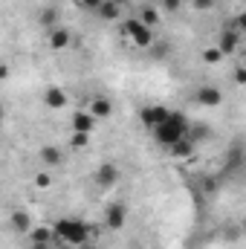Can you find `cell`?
Listing matches in <instances>:
<instances>
[{
    "instance_id": "6da1fadb",
    "label": "cell",
    "mask_w": 246,
    "mask_h": 249,
    "mask_svg": "<svg viewBox=\"0 0 246 249\" xmlns=\"http://www.w3.org/2000/svg\"><path fill=\"white\" fill-rule=\"evenodd\" d=\"M188 127H191V122L185 119L183 113L171 110V116L159 124L157 130H154V136H157V142H159V145H165V148H174L180 139H185V136H188Z\"/></svg>"
},
{
    "instance_id": "7a4b0ae2",
    "label": "cell",
    "mask_w": 246,
    "mask_h": 249,
    "mask_svg": "<svg viewBox=\"0 0 246 249\" xmlns=\"http://www.w3.org/2000/svg\"><path fill=\"white\" fill-rule=\"evenodd\" d=\"M90 235H93V229L78 217H61L55 223V238L70 244V247H84L90 241Z\"/></svg>"
},
{
    "instance_id": "3957f363",
    "label": "cell",
    "mask_w": 246,
    "mask_h": 249,
    "mask_svg": "<svg viewBox=\"0 0 246 249\" xmlns=\"http://www.w3.org/2000/svg\"><path fill=\"white\" fill-rule=\"evenodd\" d=\"M122 35H127L136 47H151L154 44V32H151V26L145 23V20H139V18H133V20H124L122 23Z\"/></svg>"
},
{
    "instance_id": "277c9868",
    "label": "cell",
    "mask_w": 246,
    "mask_h": 249,
    "mask_svg": "<svg viewBox=\"0 0 246 249\" xmlns=\"http://www.w3.org/2000/svg\"><path fill=\"white\" fill-rule=\"evenodd\" d=\"M168 116H171V110L162 107V105H151V107H142V110H139V119H142V124H145L148 130H157Z\"/></svg>"
},
{
    "instance_id": "5b68a950",
    "label": "cell",
    "mask_w": 246,
    "mask_h": 249,
    "mask_svg": "<svg viewBox=\"0 0 246 249\" xmlns=\"http://www.w3.org/2000/svg\"><path fill=\"white\" fill-rule=\"evenodd\" d=\"M96 122H99V119H96L90 110H78L70 124H72V133H93V130H96Z\"/></svg>"
},
{
    "instance_id": "8992f818",
    "label": "cell",
    "mask_w": 246,
    "mask_h": 249,
    "mask_svg": "<svg viewBox=\"0 0 246 249\" xmlns=\"http://www.w3.org/2000/svg\"><path fill=\"white\" fill-rule=\"evenodd\" d=\"M96 183L102 188H113L116 183H119V168L113 165V162H105L99 171H96Z\"/></svg>"
},
{
    "instance_id": "52a82bcc",
    "label": "cell",
    "mask_w": 246,
    "mask_h": 249,
    "mask_svg": "<svg viewBox=\"0 0 246 249\" xmlns=\"http://www.w3.org/2000/svg\"><path fill=\"white\" fill-rule=\"evenodd\" d=\"M197 102H200L203 107H217V105L223 102V93H220L214 84H206V87L197 90Z\"/></svg>"
},
{
    "instance_id": "ba28073f",
    "label": "cell",
    "mask_w": 246,
    "mask_h": 249,
    "mask_svg": "<svg viewBox=\"0 0 246 249\" xmlns=\"http://www.w3.org/2000/svg\"><path fill=\"white\" fill-rule=\"evenodd\" d=\"M105 220H107V226H110V229H122L124 220H127V209H124L122 203H113V206L107 209Z\"/></svg>"
},
{
    "instance_id": "9c48e42d",
    "label": "cell",
    "mask_w": 246,
    "mask_h": 249,
    "mask_svg": "<svg viewBox=\"0 0 246 249\" xmlns=\"http://www.w3.org/2000/svg\"><path fill=\"white\" fill-rule=\"evenodd\" d=\"M90 113H93L96 119H107V116L113 113L110 99H107V96H93V102H90Z\"/></svg>"
},
{
    "instance_id": "30bf717a",
    "label": "cell",
    "mask_w": 246,
    "mask_h": 249,
    "mask_svg": "<svg viewBox=\"0 0 246 249\" xmlns=\"http://www.w3.org/2000/svg\"><path fill=\"white\" fill-rule=\"evenodd\" d=\"M238 29L235 26H226L223 29V35H220V50H223V55H232L235 50H238Z\"/></svg>"
},
{
    "instance_id": "8fae6325",
    "label": "cell",
    "mask_w": 246,
    "mask_h": 249,
    "mask_svg": "<svg viewBox=\"0 0 246 249\" xmlns=\"http://www.w3.org/2000/svg\"><path fill=\"white\" fill-rule=\"evenodd\" d=\"M44 102H47V107H53V110H61L64 105H67V93H64L61 87H47V93H44Z\"/></svg>"
},
{
    "instance_id": "7c38bea8",
    "label": "cell",
    "mask_w": 246,
    "mask_h": 249,
    "mask_svg": "<svg viewBox=\"0 0 246 249\" xmlns=\"http://www.w3.org/2000/svg\"><path fill=\"white\" fill-rule=\"evenodd\" d=\"M47 38H50V47H53V50H67V47H70V32L61 29V26L50 29V32H47Z\"/></svg>"
},
{
    "instance_id": "4fadbf2b",
    "label": "cell",
    "mask_w": 246,
    "mask_h": 249,
    "mask_svg": "<svg viewBox=\"0 0 246 249\" xmlns=\"http://www.w3.org/2000/svg\"><path fill=\"white\" fill-rule=\"evenodd\" d=\"M29 238H32V244H35V247H47V244L55 238V229L41 226V229H32V235H29Z\"/></svg>"
},
{
    "instance_id": "5bb4252c",
    "label": "cell",
    "mask_w": 246,
    "mask_h": 249,
    "mask_svg": "<svg viewBox=\"0 0 246 249\" xmlns=\"http://www.w3.org/2000/svg\"><path fill=\"white\" fill-rule=\"evenodd\" d=\"M119 12H122V6H119L116 0H105V3H102V9H99V15H102L105 20H116V18H119Z\"/></svg>"
},
{
    "instance_id": "9a60e30c",
    "label": "cell",
    "mask_w": 246,
    "mask_h": 249,
    "mask_svg": "<svg viewBox=\"0 0 246 249\" xmlns=\"http://www.w3.org/2000/svg\"><path fill=\"white\" fill-rule=\"evenodd\" d=\"M41 160H44L47 165H58V162H61V151H58L55 145H47V148H41Z\"/></svg>"
},
{
    "instance_id": "2e32d148",
    "label": "cell",
    "mask_w": 246,
    "mask_h": 249,
    "mask_svg": "<svg viewBox=\"0 0 246 249\" xmlns=\"http://www.w3.org/2000/svg\"><path fill=\"white\" fill-rule=\"evenodd\" d=\"M191 151H194V142H191L188 136H185V139H180V142H177V145L171 148V154H174L177 160H183V157H188Z\"/></svg>"
},
{
    "instance_id": "e0dca14e",
    "label": "cell",
    "mask_w": 246,
    "mask_h": 249,
    "mask_svg": "<svg viewBox=\"0 0 246 249\" xmlns=\"http://www.w3.org/2000/svg\"><path fill=\"white\" fill-rule=\"evenodd\" d=\"M12 223H15V229H18V232H29V214H26V212L12 214Z\"/></svg>"
},
{
    "instance_id": "ac0fdd59",
    "label": "cell",
    "mask_w": 246,
    "mask_h": 249,
    "mask_svg": "<svg viewBox=\"0 0 246 249\" xmlns=\"http://www.w3.org/2000/svg\"><path fill=\"white\" fill-rule=\"evenodd\" d=\"M203 61H206V64H217V61H223V50H220V47L203 50Z\"/></svg>"
},
{
    "instance_id": "d6986e66",
    "label": "cell",
    "mask_w": 246,
    "mask_h": 249,
    "mask_svg": "<svg viewBox=\"0 0 246 249\" xmlns=\"http://www.w3.org/2000/svg\"><path fill=\"white\" fill-rule=\"evenodd\" d=\"M157 18H159V15H157V9H154V6H145V9H142V18H139V20H145L148 26H154V23H157Z\"/></svg>"
},
{
    "instance_id": "ffe728a7",
    "label": "cell",
    "mask_w": 246,
    "mask_h": 249,
    "mask_svg": "<svg viewBox=\"0 0 246 249\" xmlns=\"http://www.w3.org/2000/svg\"><path fill=\"white\" fill-rule=\"evenodd\" d=\"M206 136H209V127H194V124L188 127V139H191V142H200V139H206Z\"/></svg>"
},
{
    "instance_id": "44dd1931",
    "label": "cell",
    "mask_w": 246,
    "mask_h": 249,
    "mask_svg": "<svg viewBox=\"0 0 246 249\" xmlns=\"http://www.w3.org/2000/svg\"><path fill=\"white\" fill-rule=\"evenodd\" d=\"M87 139H90V133H72L70 145H72V148H84V145H87Z\"/></svg>"
},
{
    "instance_id": "7402d4cb",
    "label": "cell",
    "mask_w": 246,
    "mask_h": 249,
    "mask_svg": "<svg viewBox=\"0 0 246 249\" xmlns=\"http://www.w3.org/2000/svg\"><path fill=\"white\" fill-rule=\"evenodd\" d=\"M232 26H235L241 35H246V9L241 12V15H238V18H235V20H232Z\"/></svg>"
},
{
    "instance_id": "603a6c76",
    "label": "cell",
    "mask_w": 246,
    "mask_h": 249,
    "mask_svg": "<svg viewBox=\"0 0 246 249\" xmlns=\"http://www.w3.org/2000/svg\"><path fill=\"white\" fill-rule=\"evenodd\" d=\"M162 9L165 12H180L183 9V0H162Z\"/></svg>"
},
{
    "instance_id": "cb8c5ba5",
    "label": "cell",
    "mask_w": 246,
    "mask_h": 249,
    "mask_svg": "<svg viewBox=\"0 0 246 249\" xmlns=\"http://www.w3.org/2000/svg\"><path fill=\"white\" fill-rule=\"evenodd\" d=\"M50 183H53V180H50V174H47V171H41V174L35 177V186H38V188H50Z\"/></svg>"
},
{
    "instance_id": "d4e9b609",
    "label": "cell",
    "mask_w": 246,
    "mask_h": 249,
    "mask_svg": "<svg viewBox=\"0 0 246 249\" xmlns=\"http://www.w3.org/2000/svg\"><path fill=\"white\" fill-rule=\"evenodd\" d=\"M41 20H44V26L55 29V26H53V23H55V12H53V9H50V12H44V15H41ZM50 29H47V32H50Z\"/></svg>"
},
{
    "instance_id": "484cf974",
    "label": "cell",
    "mask_w": 246,
    "mask_h": 249,
    "mask_svg": "<svg viewBox=\"0 0 246 249\" xmlns=\"http://www.w3.org/2000/svg\"><path fill=\"white\" fill-rule=\"evenodd\" d=\"M78 3H81V6H84V9H96V12H99V9H102V3H105V0H78Z\"/></svg>"
},
{
    "instance_id": "4316f807",
    "label": "cell",
    "mask_w": 246,
    "mask_h": 249,
    "mask_svg": "<svg viewBox=\"0 0 246 249\" xmlns=\"http://www.w3.org/2000/svg\"><path fill=\"white\" fill-rule=\"evenodd\" d=\"M194 6H197L200 12H206V9H214V0H194Z\"/></svg>"
},
{
    "instance_id": "83f0119b",
    "label": "cell",
    "mask_w": 246,
    "mask_h": 249,
    "mask_svg": "<svg viewBox=\"0 0 246 249\" xmlns=\"http://www.w3.org/2000/svg\"><path fill=\"white\" fill-rule=\"evenodd\" d=\"M235 81H238V84H246V67H238V70H235Z\"/></svg>"
},
{
    "instance_id": "f1b7e54d",
    "label": "cell",
    "mask_w": 246,
    "mask_h": 249,
    "mask_svg": "<svg viewBox=\"0 0 246 249\" xmlns=\"http://www.w3.org/2000/svg\"><path fill=\"white\" fill-rule=\"evenodd\" d=\"M203 188H206V191H214V188H217V180H214V177H206V180H203Z\"/></svg>"
},
{
    "instance_id": "f546056e",
    "label": "cell",
    "mask_w": 246,
    "mask_h": 249,
    "mask_svg": "<svg viewBox=\"0 0 246 249\" xmlns=\"http://www.w3.org/2000/svg\"><path fill=\"white\" fill-rule=\"evenodd\" d=\"M116 3H119V6H127V3H130V0H116Z\"/></svg>"
},
{
    "instance_id": "4dcf8cb0",
    "label": "cell",
    "mask_w": 246,
    "mask_h": 249,
    "mask_svg": "<svg viewBox=\"0 0 246 249\" xmlns=\"http://www.w3.org/2000/svg\"><path fill=\"white\" fill-rule=\"evenodd\" d=\"M244 67H246V55H244Z\"/></svg>"
}]
</instances>
